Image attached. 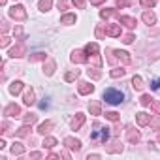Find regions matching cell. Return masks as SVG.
<instances>
[{"label":"cell","mask_w":160,"mask_h":160,"mask_svg":"<svg viewBox=\"0 0 160 160\" xmlns=\"http://www.w3.org/2000/svg\"><path fill=\"white\" fill-rule=\"evenodd\" d=\"M104 100L109 102V104H121L124 100V94L121 91H117V89H108L104 92Z\"/></svg>","instance_id":"obj_1"},{"label":"cell","mask_w":160,"mask_h":160,"mask_svg":"<svg viewBox=\"0 0 160 160\" xmlns=\"http://www.w3.org/2000/svg\"><path fill=\"white\" fill-rule=\"evenodd\" d=\"M10 17L15 19V21H25V19H27V10H25V6H21V4L13 6V8L10 10Z\"/></svg>","instance_id":"obj_2"},{"label":"cell","mask_w":160,"mask_h":160,"mask_svg":"<svg viewBox=\"0 0 160 160\" xmlns=\"http://www.w3.org/2000/svg\"><path fill=\"white\" fill-rule=\"evenodd\" d=\"M136 121H138V124L139 126H147V124H151V115L149 113H145V111H139V113H136Z\"/></svg>","instance_id":"obj_3"},{"label":"cell","mask_w":160,"mask_h":160,"mask_svg":"<svg viewBox=\"0 0 160 160\" xmlns=\"http://www.w3.org/2000/svg\"><path fill=\"white\" fill-rule=\"evenodd\" d=\"M108 138H109L108 128H98V130H94V134H92V139H100V143H106Z\"/></svg>","instance_id":"obj_4"},{"label":"cell","mask_w":160,"mask_h":160,"mask_svg":"<svg viewBox=\"0 0 160 160\" xmlns=\"http://www.w3.org/2000/svg\"><path fill=\"white\" fill-rule=\"evenodd\" d=\"M70 58H72V62L83 64V62H87V51H73Z\"/></svg>","instance_id":"obj_5"},{"label":"cell","mask_w":160,"mask_h":160,"mask_svg":"<svg viewBox=\"0 0 160 160\" xmlns=\"http://www.w3.org/2000/svg\"><path fill=\"white\" fill-rule=\"evenodd\" d=\"M4 115H6V117H17V115H21V108H19L17 104H10V106H6V109H4Z\"/></svg>","instance_id":"obj_6"},{"label":"cell","mask_w":160,"mask_h":160,"mask_svg":"<svg viewBox=\"0 0 160 160\" xmlns=\"http://www.w3.org/2000/svg\"><path fill=\"white\" fill-rule=\"evenodd\" d=\"M8 55H10L12 58H19V57H23V55H25V45H23V43H17L15 47H12V49H10V53H8Z\"/></svg>","instance_id":"obj_7"},{"label":"cell","mask_w":160,"mask_h":160,"mask_svg":"<svg viewBox=\"0 0 160 160\" xmlns=\"http://www.w3.org/2000/svg\"><path fill=\"white\" fill-rule=\"evenodd\" d=\"M64 145L68 149H72V151H79V149H81V141L75 139V138H66L64 139Z\"/></svg>","instance_id":"obj_8"},{"label":"cell","mask_w":160,"mask_h":160,"mask_svg":"<svg viewBox=\"0 0 160 160\" xmlns=\"http://www.w3.org/2000/svg\"><path fill=\"white\" fill-rule=\"evenodd\" d=\"M83 122H85V115L83 113H77L73 119H72V130H79L83 126Z\"/></svg>","instance_id":"obj_9"},{"label":"cell","mask_w":160,"mask_h":160,"mask_svg":"<svg viewBox=\"0 0 160 160\" xmlns=\"http://www.w3.org/2000/svg\"><path fill=\"white\" fill-rule=\"evenodd\" d=\"M106 34L111 36V38L121 36V25H108V27H106Z\"/></svg>","instance_id":"obj_10"},{"label":"cell","mask_w":160,"mask_h":160,"mask_svg":"<svg viewBox=\"0 0 160 160\" xmlns=\"http://www.w3.org/2000/svg\"><path fill=\"white\" fill-rule=\"evenodd\" d=\"M77 91H79V94H91V92H94V85H91V83H79V87H77Z\"/></svg>","instance_id":"obj_11"},{"label":"cell","mask_w":160,"mask_h":160,"mask_svg":"<svg viewBox=\"0 0 160 160\" xmlns=\"http://www.w3.org/2000/svg\"><path fill=\"white\" fill-rule=\"evenodd\" d=\"M23 102H25V106H34V102H36V94H34V91H32V89H28V91L25 92Z\"/></svg>","instance_id":"obj_12"},{"label":"cell","mask_w":160,"mask_h":160,"mask_svg":"<svg viewBox=\"0 0 160 160\" xmlns=\"http://www.w3.org/2000/svg\"><path fill=\"white\" fill-rule=\"evenodd\" d=\"M55 124H53V121H45V122H42L40 126H38V134H42V136H45V134H49L51 132V128H53Z\"/></svg>","instance_id":"obj_13"},{"label":"cell","mask_w":160,"mask_h":160,"mask_svg":"<svg viewBox=\"0 0 160 160\" xmlns=\"http://www.w3.org/2000/svg\"><path fill=\"white\" fill-rule=\"evenodd\" d=\"M141 19H143V23H145V25H154V23H156L154 13H152V12H149V10H145V12H143Z\"/></svg>","instance_id":"obj_14"},{"label":"cell","mask_w":160,"mask_h":160,"mask_svg":"<svg viewBox=\"0 0 160 160\" xmlns=\"http://www.w3.org/2000/svg\"><path fill=\"white\" fill-rule=\"evenodd\" d=\"M23 87H25V85H23V81H13V83L10 85V89H8V91H10V94L17 96V94L23 91Z\"/></svg>","instance_id":"obj_15"},{"label":"cell","mask_w":160,"mask_h":160,"mask_svg":"<svg viewBox=\"0 0 160 160\" xmlns=\"http://www.w3.org/2000/svg\"><path fill=\"white\" fill-rule=\"evenodd\" d=\"M119 23H122V25L128 27V28H134V27H136V19H134V17H128V15H121V17H119Z\"/></svg>","instance_id":"obj_16"},{"label":"cell","mask_w":160,"mask_h":160,"mask_svg":"<svg viewBox=\"0 0 160 160\" xmlns=\"http://www.w3.org/2000/svg\"><path fill=\"white\" fill-rule=\"evenodd\" d=\"M115 57H117L122 64H130V62H132V58H130V55H128L126 51H115Z\"/></svg>","instance_id":"obj_17"},{"label":"cell","mask_w":160,"mask_h":160,"mask_svg":"<svg viewBox=\"0 0 160 160\" xmlns=\"http://www.w3.org/2000/svg\"><path fill=\"white\" fill-rule=\"evenodd\" d=\"M75 21H77V17H75L73 13H64V15L60 17V23H62V25H73Z\"/></svg>","instance_id":"obj_18"},{"label":"cell","mask_w":160,"mask_h":160,"mask_svg":"<svg viewBox=\"0 0 160 160\" xmlns=\"http://www.w3.org/2000/svg\"><path fill=\"white\" fill-rule=\"evenodd\" d=\"M51 6H53V0H40L38 2V10L40 12H49Z\"/></svg>","instance_id":"obj_19"},{"label":"cell","mask_w":160,"mask_h":160,"mask_svg":"<svg viewBox=\"0 0 160 160\" xmlns=\"http://www.w3.org/2000/svg\"><path fill=\"white\" fill-rule=\"evenodd\" d=\"M85 51H87V55H91V57H96L98 55V51H100V47H98V43H89L87 47H85Z\"/></svg>","instance_id":"obj_20"},{"label":"cell","mask_w":160,"mask_h":160,"mask_svg":"<svg viewBox=\"0 0 160 160\" xmlns=\"http://www.w3.org/2000/svg\"><path fill=\"white\" fill-rule=\"evenodd\" d=\"M126 138H128L130 143H138V141H139V132H136L134 128H130V130L126 132Z\"/></svg>","instance_id":"obj_21"},{"label":"cell","mask_w":160,"mask_h":160,"mask_svg":"<svg viewBox=\"0 0 160 160\" xmlns=\"http://www.w3.org/2000/svg\"><path fill=\"white\" fill-rule=\"evenodd\" d=\"M132 87L136 89V91H143V79L139 77V75H134V79H132Z\"/></svg>","instance_id":"obj_22"},{"label":"cell","mask_w":160,"mask_h":160,"mask_svg":"<svg viewBox=\"0 0 160 160\" xmlns=\"http://www.w3.org/2000/svg\"><path fill=\"white\" fill-rule=\"evenodd\" d=\"M55 62L53 60H47V64H43V72H45V75H53L55 73Z\"/></svg>","instance_id":"obj_23"},{"label":"cell","mask_w":160,"mask_h":160,"mask_svg":"<svg viewBox=\"0 0 160 160\" xmlns=\"http://www.w3.org/2000/svg\"><path fill=\"white\" fill-rule=\"evenodd\" d=\"M25 152V147H23V143H19V141H15L13 145H12V154H23Z\"/></svg>","instance_id":"obj_24"},{"label":"cell","mask_w":160,"mask_h":160,"mask_svg":"<svg viewBox=\"0 0 160 160\" xmlns=\"http://www.w3.org/2000/svg\"><path fill=\"white\" fill-rule=\"evenodd\" d=\"M42 145H43L45 149H53V147L57 145V139H55V138H51V136H47V138L43 139V143H42Z\"/></svg>","instance_id":"obj_25"},{"label":"cell","mask_w":160,"mask_h":160,"mask_svg":"<svg viewBox=\"0 0 160 160\" xmlns=\"http://www.w3.org/2000/svg\"><path fill=\"white\" fill-rule=\"evenodd\" d=\"M89 109H91V115H102V109H100V104L98 102H92L89 106Z\"/></svg>","instance_id":"obj_26"},{"label":"cell","mask_w":160,"mask_h":160,"mask_svg":"<svg viewBox=\"0 0 160 160\" xmlns=\"http://www.w3.org/2000/svg\"><path fill=\"white\" fill-rule=\"evenodd\" d=\"M28 130H30V126L25 122V124H23V126L17 130V136H19V138H25V136H28Z\"/></svg>","instance_id":"obj_27"},{"label":"cell","mask_w":160,"mask_h":160,"mask_svg":"<svg viewBox=\"0 0 160 160\" xmlns=\"http://www.w3.org/2000/svg\"><path fill=\"white\" fill-rule=\"evenodd\" d=\"M77 75H79V70H73V72H68V73L64 75V79H66V81H73Z\"/></svg>","instance_id":"obj_28"},{"label":"cell","mask_w":160,"mask_h":160,"mask_svg":"<svg viewBox=\"0 0 160 160\" xmlns=\"http://www.w3.org/2000/svg\"><path fill=\"white\" fill-rule=\"evenodd\" d=\"M156 2H158V0H139V4L143 8H152V6H156Z\"/></svg>","instance_id":"obj_29"},{"label":"cell","mask_w":160,"mask_h":160,"mask_svg":"<svg viewBox=\"0 0 160 160\" xmlns=\"http://www.w3.org/2000/svg\"><path fill=\"white\" fill-rule=\"evenodd\" d=\"M122 75H124V70H122V68H115V70H111V77H113V79L122 77Z\"/></svg>","instance_id":"obj_30"},{"label":"cell","mask_w":160,"mask_h":160,"mask_svg":"<svg viewBox=\"0 0 160 160\" xmlns=\"http://www.w3.org/2000/svg\"><path fill=\"white\" fill-rule=\"evenodd\" d=\"M151 102H152V98H151L149 94H143V96L139 98V104H141V106H149Z\"/></svg>","instance_id":"obj_31"},{"label":"cell","mask_w":160,"mask_h":160,"mask_svg":"<svg viewBox=\"0 0 160 160\" xmlns=\"http://www.w3.org/2000/svg\"><path fill=\"white\" fill-rule=\"evenodd\" d=\"M106 119H109V121L117 122V121H119V113H115V111H108V113H106Z\"/></svg>","instance_id":"obj_32"},{"label":"cell","mask_w":160,"mask_h":160,"mask_svg":"<svg viewBox=\"0 0 160 160\" xmlns=\"http://www.w3.org/2000/svg\"><path fill=\"white\" fill-rule=\"evenodd\" d=\"M100 15H102L104 19H109V17H113V15H115V12H113V10H102V12H100Z\"/></svg>","instance_id":"obj_33"},{"label":"cell","mask_w":160,"mask_h":160,"mask_svg":"<svg viewBox=\"0 0 160 160\" xmlns=\"http://www.w3.org/2000/svg\"><path fill=\"white\" fill-rule=\"evenodd\" d=\"M72 4H73L75 8H79V10H83L87 2H85V0H72Z\"/></svg>","instance_id":"obj_34"},{"label":"cell","mask_w":160,"mask_h":160,"mask_svg":"<svg viewBox=\"0 0 160 160\" xmlns=\"http://www.w3.org/2000/svg\"><path fill=\"white\" fill-rule=\"evenodd\" d=\"M149 106H151V109H152V111H154L156 115H160V104H158V102H154V100H152V102H151Z\"/></svg>","instance_id":"obj_35"},{"label":"cell","mask_w":160,"mask_h":160,"mask_svg":"<svg viewBox=\"0 0 160 160\" xmlns=\"http://www.w3.org/2000/svg\"><path fill=\"white\" fill-rule=\"evenodd\" d=\"M89 75H91L92 79H100V77H102V73H100L98 70H89Z\"/></svg>","instance_id":"obj_36"},{"label":"cell","mask_w":160,"mask_h":160,"mask_svg":"<svg viewBox=\"0 0 160 160\" xmlns=\"http://www.w3.org/2000/svg\"><path fill=\"white\" fill-rule=\"evenodd\" d=\"M25 122H27V124H32V122H36V115H32V113H28V115L25 117Z\"/></svg>","instance_id":"obj_37"},{"label":"cell","mask_w":160,"mask_h":160,"mask_svg":"<svg viewBox=\"0 0 160 160\" xmlns=\"http://www.w3.org/2000/svg\"><path fill=\"white\" fill-rule=\"evenodd\" d=\"M43 58H45V55H43V53H36V55H34V57H32L30 60L34 62V60H43Z\"/></svg>","instance_id":"obj_38"},{"label":"cell","mask_w":160,"mask_h":160,"mask_svg":"<svg viewBox=\"0 0 160 160\" xmlns=\"http://www.w3.org/2000/svg\"><path fill=\"white\" fill-rule=\"evenodd\" d=\"M151 89H152V91H156V89H160V79H154V81L151 83Z\"/></svg>","instance_id":"obj_39"},{"label":"cell","mask_w":160,"mask_h":160,"mask_svg":"<svg viewBox=\"0 0 160 160\" xmlns=\"http://www.w3.org/2000/svg\"><path fill=\"white\" fill-rule=\"evenodd\" d=\"M0 45H2V47H8V45H10V38H8V36H2V42H0Z\"/></svg>","instance_id":"obj_40"},{"label":"cell","mask_w":160,"mask_h":160,"mask_svg":"<svg viewBox=\"0 0 160 160\" xmlns=\"http://www.w3.org/2000/svg\"><path fill=\"white\" fill-rule=\"evenodd\" d=\"M58 8L60 10H66L68 8V2H66V0H58Z\"/></svg>","instance_id":"obj_41"},{"label":"cell","mask_w":160,"mask_h":160,"mask_svg":"<svg viewBox=\"0 0 160 160\" xmlns=\"http://www.w3.org/2000/svg\"><path fill=\"white\" fill-rule=\"evenodd\" d=\"M122 42H124V43H132V42H134V36H132V34H128V36H124V40H122Z\"/></svg>","instance_id":"obj_42"},{"label":"cell","mask_w":160,"mask_h":160,"mask_svg":"<svg viewBox=\"0 0 160 160\" xmlns=\"http://www.w3.org/2000/svg\"><path fill=\"white\" fill-rule=\"evenodd\" d=\"M117 6H119V8H126L128 2H126V0H117Z\"/></svg>","instance_id":"obj_43"},{"label":"cell","mask_w":160,"mask_h":160,"mask_svg":"<svg viewBox=\"0 0 160 160\" xmlns=\"http://www.w3.org/2000/svg\"><path fill=\"white\" fill-rule=\"evenodd\" d=\"M30 158H42V152H30Z\"/></svg>","instance_id":"obj_44"},{"label":"cell","mask_w":160,"mask_h":160,"mask_svg":"<svg viewBox=\"0 0 160 160\" xmlns=\"http://www.w3.org/2000/svg\"><path fill=\"white\" fill-rule=\"evenodd\" d=\"M96 36L102 38V36H104V30H102V28H96Z\"/></svg>","instance_id":"obj_45"},{"label":"cell","mask_w":160,"mask_h":160,"mask_svg":"<svg viewBox=\"0 0 160 160\" xmlns=\"http://www.w3.org/2000/svg\"><path fill=\"white\" fill-rule=\"evenodd\" d=\"M87 158H89V160H96V158H100V154H89Z\"/></svg>","instance_id":"obj_46"},{"label":"cell","mask_w":160,"mask_h":160,"mask_svg":"<svg viewBox=\"0 0 160 160\" xmlns=\"http://www.w3.org/2000/svg\"><path fill=\"white\" fill-rule=\"evenodd\" d=\"M104 0H91V4H94V6H98V4H102Z\"/></svg>","instance_id":"obj_47"},{"label":"cell","mask_w":160,"mask_h":160,"mask_svg":"<svg viewBox=\"0 0 160 160\" xmlns=\"http://www.w3.org/2000/svg\"><path fill=\"white\" fill-rule=\"evenodd\" d=\"M151 124H154V126H158V128H160V119H156V121H151Z\"/></svg>","instance_id":"obj_48"},{"label":"cell","mask_w":160,"mask_h":160,"mask_svg":"<svg viewBox=\"0 0 160 160\" xmlns=\"http://www.w3.org/2000/svg\"><path fill=\"white\" fill-rule=\"evenodd\" d=\"M0 4H2V6H4V4H6V0H0Z\"/></svg>","instance_id":"obj_49"}]
</instances>
